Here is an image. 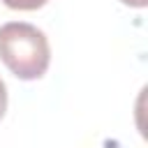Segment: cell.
Instances as JSON below:
<instances>
[{"label":"cell","instance_id":"1","mask_svg":"<svg viewBox=\"0 0 148 148\" xmlns=\"http://www.w3.org/2000/svg\"><path fill=\"white\" fill-rule=\"evenodd\" d=\"M0 60L21 81L42 79L51 62V46L46 35L23 21L0 25Z\"/></svg>","mask_w":148,"mask_h":148},{"label":"cell","instance_id":"3","mask_svg":"<svg viewBox=\"0 0 148 148\" xmlns=\"http://www.w3.org/2000/svg\"><path fill=\"white\" fill-rule=\"evenodd\" d=\"M5 111H7V86H5V81L0 79V120H2Z\"/></svg>","mask_w":148,"mask_h":148},{"label":"cell","instance_id":"2","mask_svg":"<svg viewBox=\"0 0 148 148\" xmlns=\"http://www.w3.org/2000/svg\"><path fill=\"white\" fill-rule=\"evenodd\" d=\"M9 9H21V12H30V9H39L44 7L49 0H2Z\"/></svg>","mask_w":148,"mask_h":148},{"label":"cell","instance_id":"4","mask_svg":"<svg viewBox=\"0 0 148 148\" xmlns=\"http://www.w3.org/2000/svg\"><path fill=\"white\" fill-rule=\"evenodd\" d=\"M125 5H130V7H146L148 5V0H123Z\"/></svg>","mask_w":148,"mask_h":148}]
</instances>
